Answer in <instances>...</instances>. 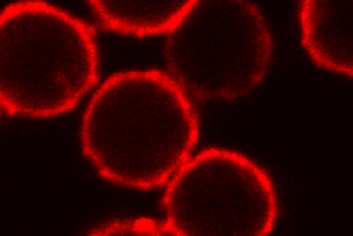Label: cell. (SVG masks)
<instances>
[{"label": "cell", "mask_w": 353, "mask_h": 236, "mask_svg": "<svg viewBox=\"0 0 353 236\" xmlns=\"http://www.w3.org/2000/svg\"><path fill=\"white\" fill-rule=\"evenodd\" d=\"M199 137L187 94L170 75L132 70L109 77L82 116L81 143L102 179L133 190L168 183Z\"/></svg>", "instance_id": "1"}, {"label": "cell", "mask_w": 353, "mask_h": 236, "mask_svg": "<svg viewBox=\"0 0 353 236\" xmlns=\"http://www.w3.org/2000/svg\"><path fill=\"white\" fill-rule=\"evenodd\" d=\"M98 81L92 32L44 2H17L0 16V102L9 115L47 119L72 110Z\"/></svg>", "instance_id": "2"}, {"label": "cell", "mask_w": 353, "mask_h": 236, "mask_svg": "<svg viewBox=\"0 0 353 236\" xmlns=\"http://www.w3.org/2000/svg\"><path fill=\"white\" fill-rule=\"evenodd\" d=\"M170 77L202 101H233L266 77L273 40L266 19L246 0H194L167 35Z\"/></svg>", "instance_id": "3"}, {"label": "cell", "mask_w": 353, "mask_h": 236, "mask_svg": "<svg viewBox=\"0 0 353 236\" xmlns=\"http://www.w3.org/2000/svg\"><path fill=\"white\" fill-rule=\"evenodd\" d=\"M163 205L164 226L175 236H266L277 219L268 173L241 153L215 147L172 175Z\"/></svg>", "instance_id": "4"}, {"label": "cell", "mask_w": 353, "mask_h": 236, "mask_svg": "<svg viewBox=\"0 0 353 236\" xmlns=\"http://www.w3.org/2000/svg\"><path fill=\"white\" fill-rule=\"evenodd\" d=\"M300 26L304 48L316 66L347 77L353 74L350 0H305Z\"/></svg>", "instance_id": "5"}, {"label": "cell", "mask_w": 353, "mask_h": 236, "mask_svg": "<svg viewBox=\"0 0 353 236\" xmlns=\"http://www.w3.org/2000/svg\"><path fill=\"white\" fill-rule=\"evenodd\" d=\"M192 3L194 0H94L90 6L108 30L141 39L168 35Z\"/></svg>", "instance_id": "6"}, {"label": "cell", "mask_w": 353, "mask_h": 236, "mask_svg": "<svg viewBox=\"0 0 353 236\" xmlns=\"http://www.w3.org/2000/svg\"><path fill=\"white\" fill-rule=\"evenodd\" d=\"M94 235H168L164 222L153 219H128L102 225L92 232Z\"/></svg>", "instance_id": "7"}]
</instances>
